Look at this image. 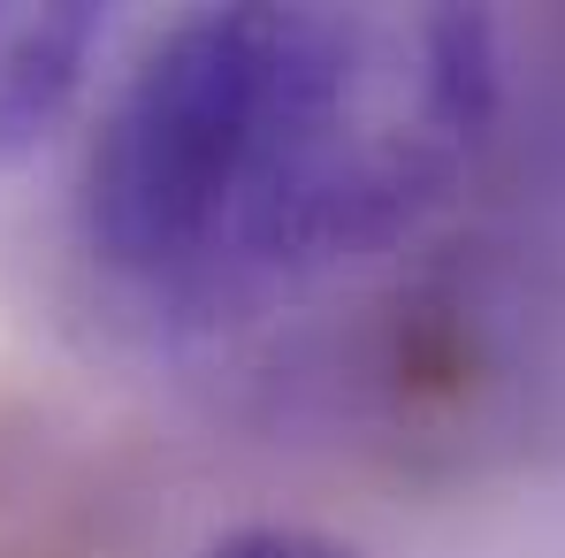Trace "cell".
Wrapping results in <instances>:
<instances>
[{
	"mask_svg": "<svg viewBox=\"0 0 565 558\" xmlns=\"http://www.w3.org/2000/svg\"><path fill=\"white\" fill-rule=\"evenodd\" d=\"M504 107L473 8H206L115 93L85 253L138 306L253 314L413 238Z\"/></svg>",
	"mask_w": 565,
	"mask_h": 558,
	"instance_id": "cell-1",
	"label": "cell"
},
{
	"mask_svg": "<svg viewBox=\"0 0 565 558\" xmlns=\"http://www.w3.org/2000/svg\"><path fill=\"white\" fill-rule=\"evenodd\" d=\"M107 15L85 0H0V169H15L93 77Z\"/></svg>",
	"mask_w": 565,
	"mask_h": 558,
	"instance_id": "cell-2",
	"label": "cell"
},
{
	"mask_svg": "<svg viewBox=\"0 0 565 558\" xmlns=\"http://www.w3.org/2000/svg\"><path fill=\"white\" fill-rule=\"evenodd\" d=\"M191 558H360L352 544H337V536H321V528H230V536H214V544H199Z\"/></svg>",
	"mask_w": 565,
	"mask_h": 558,
	"instance_id": "cell-3",
	"label": "cell"
}]
</instances>
